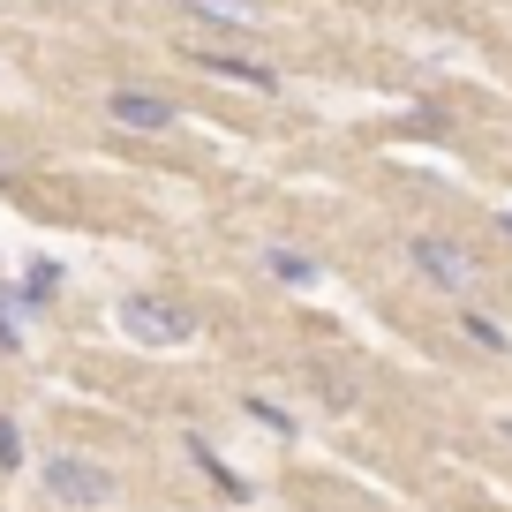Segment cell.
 <instances>
[{"label":"cell","mask_w":512,"mask_h":512,"mask_svg":"<svg viewBox=\"0 0 512 512\" xmlns=\"http://www.w3.org/2000/svg\"><path fill=\"white\" fill-rule=\"evenodd\" d=\"M121 332L128 339H144V347H189L196 339V309L174 302V294H121Z\"/></svg>","instance_id":"1"},{"label":"cell","mask_w":512,"mask_h":512,"mask_svg":"<svg viewBox=\"0 0 512 512\" xmlns=\"http://www.w3.org/2000/svg\"><path fill=\"white\" fill-rule=\"evenodd\" d=\"M113 467H98V460H83V452H53L46 460V497L53 505H68V512H98V505H113Z\"/></svg>","instance_id":"2"},{"label":"cell","mask_w":512,"mask_h":512,"mask_svg":"<svg viewBox=\"0 0 512 512\" xmlns=\"http://www.w3.org/2000/svg\"><path fill=\"white\" fill-rule=\"evenodd\" d=\"M407 264H415L437 294H460V302L475 294V279H482V264L460 249V241H445V234H407Z\"/></svg>","instance_id":"3"},{"label":"cell","mask_w":512,"mask_h":512,"mask_svg":"<svg viewBox=\"0 0 512 512\" xmlns=\"http://www.w3.org/2000/svg\"><path fill=\"white\" fill-rule=\"evenodd\" d=\"M106 121L136 128V136H166V128L181 121V106L159 98V91H144V83H121V91H106Z\"/></svg>","instance_id":"4"},{"label":"cell","mask_w":512,"mask_h":512,"mask_svg":"<svg viewBox=\"0 0 512 512\" xmlns=\"http://www.w3.org/2000/svg\"><path fill=\"white\" fill-rule=\"evenodd\" d=\"M174 8L211 23V31H256V23L272 16V0H174Z\"/></svg>","instance_id":"5"},{"label":"cell","mask_w":512,"mask_h":512,"mask_svg":"<svg viewBox=\"0 0 512 512\" xmlns=\"http://www.w3.org/2000/svg\"><path fill=\"white\" fill-rule=\"evenodd\" d=\"M196 68H211V76L226 83H249V91H279V68L272 61H249V53H219V46H189Z\"/></svg>","instance_id":"6"},{"label":"cell","mask_w":512,"mask_h":512,"mask_svg":"<svg viewBox=\"0 0 512 512\" xmlns=\"http://www.w3.org/2000/svg\"><path fill=\"white\" fill-rule=\"evenodd\" d=\"M61 264H53V256H31V264H23V287H16V302L23 309H46V302H61Z\"/></svg>","instance_id":"7"},{"label":"cell","mask_w":512,"mask_h":512,"mask_svg":"<svg viewBox=\"0 0 512 512\" xmlns=\"http://www.w3.org/2000/svg\"><path fill=\"white\" fill-rule=\"evenodd\" d=\"M264 272L272 279H287V287H317V256H302V249H287V241H279V249H264Z\"/></svg>","instance_id":"8"},{"label":"cell","mask_w":512,"mask_h":512,"mask_svg":"<svg viewBox=\"0 0 512 512\" xmlns=\"http://www.w3.org/2000/svg\"><path fill=\"white\" fill-rule=\"evenodd\" d=\"M460 332L475 339L482 354H512V332H505V324H497V317H482V309H467V317H460Z\"/></svg>","instance_id":"9"},{"label":"cell","mask_w":512,"mask_h":512,"mask_svg":"<svg viewBox=\"0 0 512 512\" xmlns=\"http://www.w3.org/2000/svg\"><path fill=\"white\" fill-rule=\"evenodd\" d=\"M189 452H196V460H204V475H211V482H219V490H226V497H249V482H241V475H234V467H226V460H219V452H211V445H204V437H189Z\"/></svg>","instance_id":"10"},{"label":"cell","mask_w":512,"mask_h":512,"mask_svg":"<svg viewBox=\"0 0 512 512\" xmlns=\"http://www.w3.org/2000/svg\"><path fill=\"white\" fill-rule=\"evenodd\" d=\"M0 347H8V354L23 347V302H16L8 287H0Z\"/></svg>","instance_id":"11"},{"label":"cell","mask_w":512,"mask_h":512,"mask_svg":"<svg viewBox=\"0 0 512 512\" xmlns=\"http://www.w3.org/2000/svg\"><path fill=\"white\" fill-rule=\"evenodd\" d=\"M249 415H256V422H264V430H272V437H294V415H279V407H272V400H249Z\"/></svg>","instance_id":"12"},{"label":"cell","mask_w":512,"mask_h":512,"mask_svg":"<svg viewBox=\"0 0 512 512\" xmlns=\"http://www.w3.org/2000/svg\"><path fill=\"white\" fill-rule=\"evenodd\" d=\"M0 467H23V430L0 415Z\"/></svg>","instance_id":"13"},{"label":"cell","mask_w":512,"mask_h":512,"mask_svg":"<svg viewBox=\"0 0 512 512\" xmlns=\"http://www.w3.org/2000/svg\"><path fill=\"white\" fill-rule=\"evenodd\" d=\"M0 189H16V159L8 151H0Z\"/></svg>","instance_id":"14"},{"label":"cell","mask_w":512,"mask_h":512,"mask_svg":"<svg viewBox=\"0 0 512 512\" xmlns=\"http://www.w3.org/2000/svg\"><path fill=\"white\" fill-rule=\"evenodd\" d=\"M497 226H505V234H512V211H497Z\"/></svg>","instance_id":"15"},{"label":"cell","mask_w":512,"mask_h":512,"mask_svg":"<svg viewBox=\"0 0 512 512\" xmlns=\"http://www.w3.org/2000/svg\"><path fill=\"white\" fill-rule=\"evenodd\" d=\"M505 437H512V415H505Z\"/></svg>","instance_id":"16"}]
</instances>
